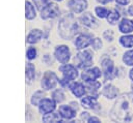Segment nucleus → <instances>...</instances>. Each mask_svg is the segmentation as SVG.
<instances>
[{
	"label": "nucleus",
	"mask_w": 133,
	"mask_h": 123,
	"mask_svg": "<svg viewBox=\"0 0 133 123\" xmlns=\"http://www.w3.org/2000/svg\"><path fill=\"white\" fill-rule=\"evenodd\" d=\"M99 2H101V3H108V2H110L111 0H98Z\"/></svg>",
	"instance_id": "36"
},
{
	"label": "nucleus",
	"mask_w": 133,
	"mask_h": 123,
	"mask_svg": "<svg viewBox=\"0 0 133 123\" xmlns=\"http://www.w3.org/2000/svg\"><path fill=\"white\" fill-rule=\"evenodd\" d=\"M36 54H37V52H36V49H35L34 47L30 45V47L27 48V51H26V58H27L29 61L34 60V59L36 58Z\"/></svg>",
	"instance_id": "29"
},
{
	"label": "nucleus",
	"mask_w": 133,
	"mask_h": 123,
	"mask_svg": "<svg viewBox=\"0 0 133 123\" xmlns=\"http://www.w3.org/2000/svg\"><path fill=\"white\" fill-rule=\"evenodd\" d=\"M100 86H101V84H100L99 82H97V81H92V82H87L85 88L88 89L87 92H89V93H91V92L95 93V92L100 88Z\"/></svg>",
	"instance_id": "28"
},
{
	"label": "nucleus",
	"mask_w": 133,
	"mask_h": 123,
	"mask_svg": "<svg viewBox=\"0 0 133 123\" xmlns=\"http://www.w3.org/2000/svg\"><path fill=\"white\" fill-rule=\"evenodd\" d=\"M95 13L97 14L98 18L100 19H104V18H107L108 13H109V10L103 6H97L95 8Z\"/></svg>",
	"instance_id": "27"
},
{
	"label": "nucleus",
	"mask_w": 133,
	"mask_h": 123,
	"mask_svg": "<svg viewBox=\"0 0 133 123\" xmlns=\"http://www.w3.org/2000/svg\"><path fill=\"white\" fill-rule=\"evenodd\" d=\"M76 112H77V110H75L71 104H69V105L68 104H62L58 109L59 115L61 116L62 119H65V120L74 119L76 117Z\"/></svg>",
	"instance_id": "10"
},
{
	"label": "nucleus",
	"mask_w": 133,
	"mask_h": 123,
	"mask_svg": "<svg viewBox=\"0 0 133 123\" xmlns=\"http://www.w3.org/2000/svg\"><path fill=\"white\" fill-rule=\"evenodd\" d=\"M80 21L82 22L83 25H85L86 27L88 28H96L98 26V22L97 20L94 18V16L89 12H86V13H83L81 17H80Z\"/></svg>",
	"instance_id": "15"
},
{
	"label": "nucleus",
	"mask_w": 133,
	"mask_h": 123,
	"mask_svg": "<svg viewBox=\"0 0 133 123\" xmlns=\"http://www.w3.org/2000/svg\"><path fill=\"white\" fill-rule=\"evenodd\" d=\"M56 101L53 98H43L38 103V111L42 115L54 112L56 109Z\"/></svg>",
	"instance_id": "7"
},
{
	"label": "nucleus",
	"mask_w": 133,
	"mask_h": 123,
	"mask_svg": "<svg viewBox=\"0 0 133 123\" xmlns=\"http://www.w3.org/2000/svg\"><path fill=\"white\" fill-rule=\"evenodd\" d=\"M43 98H45V92H44L43 90H37V91H35V92L32 94L31 99H30V102H31L32 105H36V106H37L38 103H39V101H41Z\"/></svg>",
	"instance_id": "22"
},
{
	"label": "nucleus",
	"mask_w": 133,
	"mask_h": 123,
	"mask_svg": "<svg viewBox=\"0 0 133 123\" xmlns=\"http://www.w3.org/2000/svg\"><path fill=\"white\" fill-rule=\"evenodd\" d=\"M25 76L27 80V83L30 84L33 82V80L35 79V67L31 62L26 63V67H25Z\"/></svg>",
	"instance_id": "19"
},
{
	"label": "nucleus",
	"mask_w": 133,
	"mask_h": 123,
	"mask_svg": "<svg viewBox=\"0 0 133 123\" xmlns=\"http://www.w3.org/2000/svg\"><path fill=\"white\" fill-rule=\"evenodd\" d=\"M59 70L62 72V79L59 80V83L62 86H69V83L76 80L79 75L77 67L73 64H69V62L59 66Z\"/></svg>",
	"instance_id": "2"
},
{
	"label": "nucleus",
	"mask_w": 133,
	"mask_h": 123,
	"mask_svg": "<svg viewBox=\"0 0 133 123\" xmlns=\"http://www.w3.org/2000/svg\"><path fill=\"white\" fill-rule=\"evenodd\" d=\"M68 8L73 13H81L87 8L86 0H69L66 3Z\"/></svg>",
	"instance_id": "8"
},
{
	"label": "nucleus",
	"mask_w": 133,
	"mask_h": 123,
	"mask_svg": "<svg viewBox=\"0 0 133 123\" xmlns=\"http://www.w3.org/2000/svg\"><path fill=\"white\" fill-rule=\"evenodd\" d=\"M91 41H92V38L89 36V35H86V34H80L76 37V39L74 40V44L75 47L78 49V50H82V49H85L87 48L88 45L91 44Z\"/></svg>",
	"instance_id": "12"
},
{
	"label": "nucleus",
	"mask_w": 133,
	"mask_h": 123,
	"mask_svg": "<svg viewBox=\"0 0 133 123\" xmlns=\"http://www.w3.org/2000/svg\"><path fill=\"white\" fill-rule=\"evenodd\" d=\"M123 62L128 66H133V50H129L124 54Z\"/></svg>",
	"instance_id": "26"
},
{
	"label": "nucleus",
	"mask_w": 133,
	"mask_h": 123,
	"mask_svg": "<svg viewBox=\"0 0 133 123\" xmlns=\"http://www.w3.org/2000/svg\"><path fill=\"white\" fill-rule=\"evenodd\" d=\"M54 1H62V0H54Z\"/></svg>",
	"instance_id": "37"
},
{
	"label": "nucleus",
	"mask_w": 133,
	"mask_h": 123,
	"mask_svg": "<svg viewBox=\"0 0 133 123\" xmlns=\"http://www.w3.org/2000/svg\"><path fill=\"white\" fill-rule=\"evenodd\" d=\"M102 72L100 70L99 67H91V68H87L86 70H84L81 74V80L84 81L85 83L87 82H92L96 81L97 79H99L101 76Z\"/></svg>",
	"instance_id": "9"
},
{
	"label": "nucleus",
	"mask_w": 133,
	"mask_h": 123,
	"mask_svg": "<svg viewBox=\"0 0 133 123\" xmlns=\"http://www.w3.org/2000/svg\"><path fill=\"white\" fill-rule=\"evenodd\" d=\"M118 30L122 32V33H130L133 31V21L129 20V19H123L118 25Z\"/></svg>",
	"instance_id": "18"
},
{
	"label": "nucleus",
	"mask_w": 133,
	"mask_h": 123,
	"mask_svg": "<svg viewBox=\"0 0 133 123\" xmlns=\"http://www.w3.org/2000/svg\"><path fill=\"white\" fill-rule=\"evenodd\" d=\"M69 88H70V90L72 91V93L74 94V96H76V97H78V98L82 97V96L85 94V92H86L85 86H84L82 83H78V82H73V83H71V84L69 85Z\"/></svg>",
	"instance_id": "13"
},
{
	"label": "nucleus",
	"mask_w": 133,
	"mask_h": 123,
	"mask_svg": "<svg viewBox=\"0 0 133 123\" xmlns=\"http://www.w3.org/2000/svg\"><path fill=\"white\" fill-rule=\"evenodd\" d=\"M58 83H59V79L56 75V73L53 72V71L48 70L43 74V78L41 80V87L44 90L48 91V90L54 89L57 86Z\"/></svg>",
	"instance_id": "3"
},
{
	"label": "nucleus",
	"mask_w": 133,
	"mask_h": 123,
	"mask_svg": "<svg viewBox=\"0 0 133 123\" xmlns=\"http://www.w3.org/2000/svg\"><path fill=\"white\" fill-rule=\"evenodd\" d=\"M43 37V31L39 29H32L26 36V42L29 44H34L41 40Z\"/></svg>",
	"instance_id": "14"
},
{
	"label": "nucleus",
	"mask_w": 133,
	"mask_h": 123,
	"mask_svg": "<svg viewBox=\"0 0 133 123\" xmlns=\"http://www.w3.org/2000/svg\"><path fill=\"white\" fill-rule=\"evenodd\" d=\"M42 120L44 122H61L62 121V118L61 116L59 115V113H54V112H51V113H48V114H45L42 118Z\"/></svg>",
	"instance_id": "21"
},
{
	"label": "nucleus",
	"mask_w": 133,
	"mask_h": 123,
	"mask_svg": "<svg viewBox=\"0 0 133 123\" xmlns=\"http://www.w3.org/2000/svg\"><path fill=\"white\" fill-rule=\"evenodd\" d=\"M101 67H102V71H103V74H104L105 79L106 80L111 79L113 70H114V65H113L112 60H110L109 58L103 59L101 61Z\"/></svg>",
	"instance_id": "11"
},
{
	"label": "nucleus",
	"mask_w": 133,
	"mask_h": 123,
	"mask_svg": "<svg viewBox=\"0 0 133 123\" xmlns=\"http://www.w3.org/2000/svg\"><path fill=\"white\" fill-rule=\"evenodd\" d=\"M79 68H87L92 64V54L88 50L79 52L75 58V63Z\"/></svg>",
	"instance_id": "4"
},
{
	"label": "nucleus",
	"mask_w": 133,
	"mask_h": 123,
	"mask_svg": "<svg viewBox=\"0 0 133 123\" xmlns=\"http://www.w3.org/2000/svg\"><path fill=\"white\" fill-rule=\"evenodd\" d=\"M129 78L133 81V68H132V69L130 70V72H129Z\"/></svg>",
	"instance_id": "35"
},
{
	"label": "nucleus",
	"mask_w": 133,
	"mask_h": 123,
	"mask_svg": "<svg viewBox=\"0 0 133 123\" xmlns=\"http://www.w3.org/2000/svg\"><path fill=\"white\" fill-rule=\"evenodd\" d=\"M91 47L95 49V50H99L102 48V41L100 38H94L92 41H91Z\"/></svg>",
	"instance_id": "31"
},
{
	"label": "nucleus",
	"mask_w": 133,
	"mask_h": 123,
	"mask_svg": "<svg viewBox=\"0 0 133 123\" xmlns=\"http://www.w3.org/2000/svg\"><path fill=\"white\" fill-rule=\"evenodd\" d=\"M54 57L61 64L68 63L71 59V51H70L69 47L64 45V44L57 45L54 50Z\"/></svg>",
	"instance_id": "5"
},
{
	"label": "nucleus",
	"mask_w": 133,
	"mask_h": 123,
	"mask_svg": "<svg viewBox=\"0 0 133 123\" xmlns=\"http://www.w3.org/2000/svg\"><path fill=\"white\" fill-rule=\"evenodd\" d=\"M32 2H33V4H34V6L41 11L45 6H47L51 1L50 0H32Z\"/></svg>",
	"instance_id": "30"
},
{
	"label": "nucleus",
	"mask_w": 133,
	"mask_h": 123,
	"mask_svg": "<svg viewBox=\"0 0 133 123\" xmlns=\"http://www.w3.org/2000/svg\"><path fill=\"white\" fill-rule=\"evenodd\" d=\"M119 18H121V14H119V12L116 10V9H113V10H110L109 11V13H108V16H107V22L109 23V24H111V25H114L118 20H119Z\"/></svg>",
	"instance_id": "23"
},
{
	"label": "nucleus",
	"mask_w": 133,
	"mask_h": 123,
	"mask_svg": "<svg viewBox=\"0 0 133 123\" xmlns=\"http://www.w3.org/2000/svg\"><path fill=\"white\" fill-rule=\"evenodd\" d=\"M36 17V10L34 8V4L30 1H25V18L28 21H32Z\"/></svg>",
	"instance_id": "17"
},
{
	"label": "nucleus",
	"mask_w": 133,
	"mask_h": 123,
	"mask_svg": "<svg viewBox=\"0 0 133 123\" xmlns=\"http://www.w3.org/2000/svg\"><path fill=\"white\" fill-rule=\"evenodd\" d=\"M117 93H118L117 88L114 87V86L111 85V84H108V85L104 86L103 91H102V94H103L106 98H108V99H113V98H115L116 95H117Z\"/></svg>",
	"instance_id": "16"
},
{
	"label": "nucleus",
	"mask_w": 133,
	"mask_h": 123,
	"mask_svg": "<svg viewBox=\"0 0 133 123\" xmlns=\"http://www.w3.org/2000/svg\"><path fill=\"white\" fill-rule=\"evenodd\" d=\"M119 43L125 48L133 47V35H124L119 38Z\"/></svg>",
	"instance_id": "24"
},
{
	"label": "nucleus",
	"mask_w": 133,
	"mask_h": 123,
	"mask_svg": "<svg viewBox=\"0 0 133 123\" xmlns=\"http://www.w3.org/2000/svg\"><path fill=\"white\" fill-rule=\"evenodd\" d=\"M128 13H129L130 16H133V5L129 6V9H128Z\"/></svg>",
	"instance_id": "34"
},
{
	"label": "nucleus",
	"mask_w": 133,
	"mask_h": 123,
	"mask_svg": "<svg viewBox=\"0 0 133 123\" xmlns=\"http://www.w3.org/2000/svg\"><path fill=\"white\" fill-rule=\"evenodd\" d=\"M59 7L56 3L50 2L47 6H45L41 10V18L43 20H49V19H54L59 14Z\"/></svg>",
	"instance_id": "6"
},
{
	"label": "nucleus",
	"mask_w": 133,
	"mask_h": 123,
	"mask_svg": "<svg viewBox=\"0 0 133 123\" xmlns=\"http://www.w3.org/2000/svg\"><path fill=\"white\" fill-rule=\"evenodd\" d=\"M81 105L85 109H96L98 107L99 103L96 100V97L94 96H86L81 99Z\"/></svg>",
	"instance_id": "20"
},
{
	"label": "nucleus",
	"mask_w": 133,
	"mask_h": 123,
	"mask_svg": "<svg viewBox=\"0 0 133 123\" xmlns=\"http://www.w3.org/2000/svg\"><path fill=\"white\" fill-rule=\"evenodd\" d=\"M86 122H88V123H92V122H94V123H99V122H101V121H100V119H99V118H97V117L89 116Z\"/></svg>",
	"instance_id": "32"
},
{
	"label": "nucleus",
	"mask_w": 133,
	"mask_h": 123,
	"mask_svg": "<svg viewBox=\"0 0 133 123\" xmlns=\"http://www.w3.org/2000/svg\"><path fill=\"white\" fill-rule=\"evenodd\" d=\"M78 30V25L73 16H65L58 25V33L63 39L73 38Z\"/></svg>",
	"instance_id": "1"
},
{
	"label": "nucleus",
	"mask_w": 133,
	"mask_h": 123,
	"mask_svg": "<svg viewBox=\"0 0 133 123\" xmlns=\"http://www.w3.org/2000/svg\"><path fill=\"white\" fill-rule=\"evenodd\" d=\"M52 98L57 103H60V102H62L65 99V95H64V93H63V91L61 89H56L52 93Z\"/></svg>",
	"instance_id": "25"
},
{
	"label": "nucleus",
	"mask_w": 133,
	"mask_h": 123,
	"mask_svg": "<svg viewBox=\"0 0 133 123\" xmlns=\"http://www.w3.org/2000/svg\"><path fill=\"white\" fill-rule=\"evenodd\" d=\"M115 1H116V3L119 4V5H127V4L130 2V0H115Z\"/></svg>",
	"instance_id": "33"
}]
</instances>
